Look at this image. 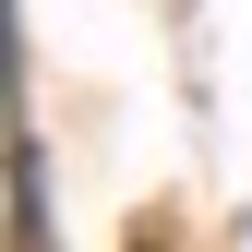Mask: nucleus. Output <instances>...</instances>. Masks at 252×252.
Masks as SVG:
<instances>
[{
    "mask_svg": "<svg viewBox=\"0 0 252 252\" xmlns=\"http://www.w3.org/2000/svg\"><path fill=\"white\" fill-rule=\"evenodd\" d=\"M132 252H168V240H132Z\"/></svg>",
    "mask_w": 252,
    "mask_h": 252,
    "instance_id": "1",
    "label": "nucleus"
}]
</instances>
